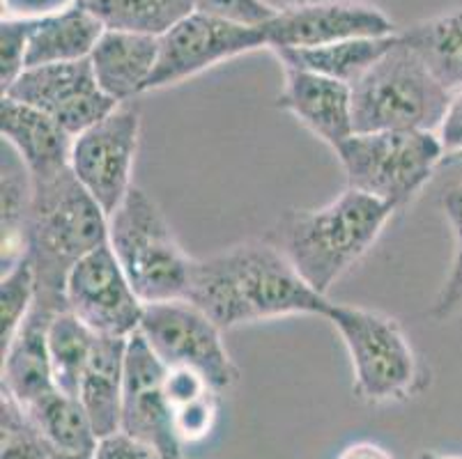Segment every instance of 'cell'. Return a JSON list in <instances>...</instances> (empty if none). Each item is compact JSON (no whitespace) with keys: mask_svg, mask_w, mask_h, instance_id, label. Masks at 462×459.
I'll list each match as a JSON object with an SVG mask.
<instances>
[{"mask_svg":"<svg viewBox=\"0 0 462 459\" xmlns=\"http://www.w3.org/2000/svg\"><path fill=\"white\" fill-rule=\"evenodd\" d=\"M35 303V269H32L31 258L23 255L10 269H3V278H0V344L3 349L14 340L16 331L26 322Z\"/></svg>","mask_w":462,"mask_h":459,"instance_id":"4316f807","label":"cell"},{"mask_svg":"<svg viewBox=\"0 0 462 459\" xmlns=\"http://www.w3.org/2000/svg\"><path fill=\"white\" fill-rule=\"evenodd\" d=\"M65 301L67 310L97 335L113 338H132L138 334L145 310V303L134 292L108 242L71 269Z\"/></svg>","mask_w":462,"mask_h":459,"instance_id":"7c38bea8","label":"cell"},{"mask_svg":"<svg viewBox=\"0 0 462 459\" xmlns=\"http://www.w3.org/2000/svg\"><path fill=\"white\" fill-rule=\"evenodd\" d=\"M26 411L42 432V436L53 448L88 453L99 444L90 416L83 409L81 399L74 398V395L53 390L51 395H46L44 399L32 404Z\"/></svg>","mask_w":462,"mask_h":459,"instance_id":"d4e9b609","label":"cell"},{"mask_svg":"<svg viewBox=\"0 0 462 459\" xmlns=\"http://www.w3.org/2000/svg\"><path fill=\"white\" fill-rule=\"evenodd\" d=\"M49 459H95V450H88V453H74V450H51V457Z\"/></svg>","mask_w":462,"mask_h":459,"instance_id":"8d00e7d4","label":"cell"},{"mask_svg":"<svg viewBox=\"0 0 462 459\" xmlns=\"http://www.w3.org/2000/svg\"><path fill=\"white\" fill-rule=\"evenodd\" d=\"M3 96L42 111L71 138L104 120L117 106L97 83L90 58L28 67Z\"/></svg>","mask_w":462,"mask_h":459,"instance_id":"8fae6325","label":"cell"},{"mask_svg":"<svg viewBox=\"0 0 462 459\" xmlns=\"http://www.w3.org/2000/svg\"><path fill=\"white\" fill-rule=\"evenodd\" d=\"M163 377L166 368L162 361L141 334H134L127 347L120 432L152 445L162 459H184Z\"/></svg>","mask_w":462,"mask_h":459,"instance_id":"5bb4252c","label":"cell"},{"mask_svg":"<svg viewBox=\"0 0 462 459\" xmlns=\"http://www.w3.org/2000/svg\"><path fill=\"white\" fill-rule=\"evenodd\" d=\"M453 92L401 40L352 83L355 133L437 132Z\"/></svg>","mask_w":462,"mask_h":459,"instance_id":"277c9868","label":"cell"},{"mask_svg":"<svg viewBox=\"0 0 462 459\" xmlns=\"http://www.w3.org/2000/svg\"><path fill=\"white\" fill-rule=\"evenodd\" d=\"M401 40L448 92L462 90V5L411 23Z\"/></svg>","mask_w":462,"mask_h":459,"instance_id":"7402d4cb","label":"cell"},{"mask_svg":"<svg viewBox=\"0 0 462 459\" xmlns=\"http://www.w3.org/2000/svg\"><path fill=\"white\" fill-rule=\"evenodd\" d=\"M157 58L159 37L106 28L90 53V65L99 87L116 104H125L145 92Z\"/></svg>","mask_w":462,"mask_h":459,"instance_id":"ac0fdd59","label":"cell"},{"mask_svg":"<svg viewBox=\"0 0 462 459\" xmlns=\"http://www.w3.org/2000/svg\"><path fill=\"white\" fill-rule=\"evenodd\" d=\"M325 319L338 331L350 353L356 398L368 404H389L414 398L426 389V370L396 319L334 301Z\"/></svg>","mask_w":462,"mask_h":459,"instance_id":"8992f818","label":"cell"},{"mask_svg":"<svg viewBox=\"0 0 462 459\" xmlns=\"http://www.w3.org/2000/svg\"><path fill=\"white\" fill-rule=\"evenodd\" d=\"M285 83L279 106L297 117L310 133L336 150L355 133L352 86L315 71L283 67Z\"/></svg>","mask_w":462,"mask_h":459,"instance_id":"9a60e30c","label":"cell"},{"mask_svg":"<svg viewBox=\"0 0 462 459\" xmlns=\"http://www.w3.org/2000/svg\"><path fill=\"white\" fill-rule=\"evenodd\" d=\"M334 151L347 188L368 193L396 212L430 182L447 159L435 132L352 133Z\"/></svg>","mask_w":462,"mask_h":459,"instance_id":"52a82bcc","label":"cell"},{"mask_svg":"<svg viewBox=\"0 0 462 459\" xmlns=\"http://www.w3.org/2000/svg\"><path fill=\"white\" fill-rule=\"evenodd\" d=\"M442 209L451 225L453 260L444 285L432 301L430 315L437 322H447L462 313V184L451 187L442 196Z\"/></svg>","mask_w":462,"mask_h":459,"instance_id":"83f0119b","label":"cell"},{"mask_svg":"<svg viewBox=\"0 0 462 459\" xmlns=\"http://www.w3.org/2000/svg\"><path fill=\"white\" fill-rule=\"evenodd\" d=\"M77 3L79 0H3V19H44Z\"/></svg>","mask_w":462,"mask_h":459,"instance_id":"836d02e7","label":"cell"},{"mask_svg":"<svg viewBox=\"0 0 462 459\" xmlns=\"http://www.w3.org/2000/svg\"><path fill=\"white\" fill-rule=\"evenodd\" d=\"M106 242L108 214L81 187L71 168L35 182L26 255L35 269L42 308L51 313L67 310L65 288L71 269Z\"/></svg>","mask_w":462,"mask_h":459,"instance_id":"3957f363","label":"cell"},{"mask_svg":"<svg viewBox=\"0 0 462 459\" xmlns=\"http://www.w3.org/2000/svg\"><path fill=\"white\" fill-rule=\"evenodd\" d=\"M138 334L163 368H191L224 393L239 379V370L224 344V331L187 298L145 303Z\"/></svg>","mask_w":462,"mask_h":459,"instance_id":"ba28073f","label":"cell"},{"mask_svg":"<svg viewBox=\"0 0 462 459\" xmlns=\"http://www.w3.org/2000/svg\"><path fill=\"white\" fill-rule=\"evenodd\" d=\"M0 435L3 457L0 459H49L53 445L42 436L28 411L10 395L0 398Z\"/></svg>","mask_w":462,"mask_h":459,"instance_id":"f1b7e54d","label":"cell"},{"mask_svg":"<svg viewBox=\"0 0 462 459\" xmlns=\"http://www.w3.org/2000/svg\"><path fill=\"white\" fill-rule=\"evenodd\" d=\"M127 347L129 338L97 335L95 349L83 372L79 399L90 416L97 439L120 432Z\"/></svg>","mask_w":462,"mask_h":459,"instance_id":"d6986e66","label":"cell"},{"mask_svg":"<svg viewBox=\"0 0 462 459\" xmlns=\"http://www.w3.org/2000/svg\"><path fill=\"white\" fill-rule=\"evenodd\" d=\"M267 49H315L356 37L396 35V25L366 0H301L263 25Z\"/></svg>","mask_w":462,"mask_h":459,"instance_id":"4fadbf2b","label":"cell"},{"mask_svg":"<svg viewBox=\"0 0 462 459\" xmlns=\"http://www.w3.org/2000/svg\"><path fill=\"white\" fill-rule=\"evenodd\" d=\"M419 459H462V454L439 453V450H423V453L419 454Z\"/></svg>","mask_w":462,"mask_h":459,"instance_id":"74e56055","label":"cell"},{"mask_svg":"<svg viewBox=\"0 0 462 459\" xmlns=\"http://www.w3.org/2000/svg\"><path fill=\"white\" fill-rule=\"evenodd\" d=\"M53 315L35 303L14 340L3 349V393L23 409L58 390L49 356V324Z\"/></svg>","mask_w":462,"mask_h":459,"instance_id":"2e32d148","label":"cell"},{"mask_svg":"<svg viewBox=\"0 0 462 459\" xmlns=\"http://www.w3.org/2000/svg\"><path fill=\"white\" fill-rule=\"evenodd\" d=\"M104 23L83 3L67 7L58 14L32 21L28 40V67L77 62L90 58L97 41L104 35Z\"/></svg>","mask_w":462,"mask_h":459,"instance_id":"ffe728a7","label":"cell"},{"mask_svg":"<svg viewBox=\"0 0 462 459\" xmlns=\"http://www.w3.org/2000/svg\"><path fill=\"white\" fill-rule=\"evenodd\" d=\"M97 334L69 310L53 315L49 324V356L58 390L79 398L83 372L95 349Z\"/></svg>","mask_w":462,"mask_h":459,"instance_id":"484cf974","label":"cell"},{"mask_svg":"<svg viewBox=\"0 0 462 459\" xmlns=\"http://www.w3.org/2000/svg\"><path fill=\"white\" fill-rule=\"evenodd\" d=\"M396 41L398 32L386 37H356V40L336 41L315 49H279L274 53L283 67L315 71L352 86L386 50H392Z\"/></svg>","mask_w":462,"mask_h":459,"instance_id":"44dd1931","label":"cell"},{"mask_svg":"<svg viewBox=\"0 0 462 459\" xmlns=\"http://www.w3.org/2000/svg\"><path fill=\"white\" fill-rule=\"evenodd\" d=\"M0 133L3 142H7L23 159L35 182L51 179L69 168L74 138L37 108L3 96Z\"/></svg>","mask_w":462,"mask_h":459,"instance_id":"e0dca14e","label":"cell"},{"mask_svg":"<svg viewBox=\"0 0 462 459\" xmlns=\"http://www.w3.org/2000/svg\"><path fill=\"white\" fill-rule=\"evenodd\" d=\"M193 5L196 12L239 25H264L279 12L264 0H193Z\"/></svg>","mask_w":462,"mask_h":459,"instance_id":"1f68e13d","label":"cell"},{"mask_svg":"<svg viewBox=\"0 0 462 459\" xmlns=\"http://www.w3.org/2000/svg\"><path fill=\"white\" fill-rule=\"evenodd\" d=\"M108 243L143 303L187 298L196 258H189L157 202L134 187L108 216Z\"/></svg>","mask_w":462,"mask_h":459,"instance_id":"5b68a950","label":"cell"},{"mask_svg":"<svg viewBox=\"0 0 462 459\" xmlns=\"http://www.w3.org/2000/svg\"><path fill=\"white\" fill-rule=\"evenodd\" d=\"M83 5L108 31L162 37L196 12L193 0H86Z\"/></svg>","mask_w":462,"mask_h":459,"instance_id":"cb8c5ba5","label":"cell"},{"mask_svg":"<svg viewBox=\"0 0 462 459\" xmlns=\"http://www.w3.org/2000/svg\"><path fill=\"white\" fill-rule=\"evenodd\" d=\"M393 212L368 193L346 188L325 207L285 212L267 239L315 292L327 297L331 285L371 251Z\"/></svg>","mask_w":462,"mask_h":459,"instance_id":"7a4b0ae2","label":"cell"},{"mask_svg":"<svg viewBox=\"0 0 462 459\" xmlns=\"http://www.w3.org/2000/svg\"><path fill=\"white\" fill-rule=\"evenodd\" d=\"M3 269L26 255L28 221L35 197V182L23 159L3 142Z\"/></svg>","mask_w":462,"mask_h":459,"instance_id":"603a6c76","label":"cell"},{"mask_svg":"<svg viewBox=\"0 0 462 459\" xmlns=\"http://www.w3.org/2000/svg\"><path fill=\"white\" fill-rule=\"evenodd\" d=\"M437 136L442 141L444 157L462 159V92L453 95L442 126L437 129Z\"/></svg>","mask_w":462,"mask_h":459,"instance_id":"e575fe53","label":"cell"},{"mask_svg":"<svg viewBox=\"0 0 462 459\" xmlns=\"http://www.w3.org/2000/svg\"><path fill=\"white\" fill-rule=\"evenodd\" d=\"M258 49H267L263 25H239L191 12L159 37V58L145 92L178 86L209 67Z\"/></svg>","mask_w":462,"mask_h":459,"instance_id":"30bf717a","label":"cell"},{"mask_svg":"<svg viewBox=\"0 0 462 459\" xmlns=\"http://www.w3.org/2000/svg\"><path fill=\"white\" fill-rule=\"evenodd\" d=\"M95 459H162L152 445L143 444L125 432H116L99 439L95 448Z\"/></svg>","mask_w":462,"mask_h":459,"instance_id":"d6a6232c","label":"cell"},{"mask_svg":"<svg viewBox=\"0 0 462 459\" xmlns=\"http://www.w3.org/2000/svg\"><path fill=\"white\" fill-rule=\"evenodd\" d=\"M218 411V390L200 395L187 404H180L173 409V423L178 439L184 444H199L209 436Z\"/></svg>","mask_w":462,"mask_h":459,"instance_id":"4dcf8cb0","label":"cell"},{"mask_svg":"<svg viewBox=\"0 0 462 459\" xmlns=\"http://www.w3.org/2000/svg\"><path fill=\"white\" fill-rule=\"evenodd\" d=\"M187 301L199 306L221 331L288 315L325 317L331 306L267 237L196 260Z\"/></svg>","mask_w":462,"mask_h":459,"instance_id":"6da1fadb","label":"cell"},{"mask_svg":"<svg viewBox=\"0 0 462 459\" xmlns=\"http://www.w3.org/2000/svg\"><path fill=\"white\" fill-rule=\"evenodd\" d=\"M79 3H86V0H79Z\"/></svg>","mask_w":462,"mask_h":459,"instance_id":"f35d334b","label":"cell"},{"mask_svg":"<svg viewBox=\"0 0 462 459\" xmlns=\"http://www.w3.org/2000/svg\"><path fill=\"white\" fill-rule=\"evenodd\" d=\"M336 459H396L384 445L375 441H355L340 450Z\"/></svg>","mask_w":462,"mask_h":459,"instance_id":"d590c367","label":"cell"},{"mask_svg":"<svg viewBox=\"0 0 462 459\" xmlns=\"http://www.w3.org/2000/svg\"><path fill=\"white\" fill-rule=\"evenodd\" d=\"M138 141L141 108L136 101H125L71 142V172L108 216L134 188Z\"/></svg>","mask_w":462,"mask_h":459,"instance_id":"9c48e42d","label":"cell"},{"mask_svg":"<svg viewBox=\"0 0 462 459\" xmlns=\"http://www.w3.org/2000/svg\"><path fill=\"white\" fill-rule=\"evenodd\" d=\"M32 21L3 19L0 23V86L3 92L26 71Z\"/></svg>","mask_w":462,"mask_h":459,"instance_id":"f546056e","label":"cell"}]
</instances>
